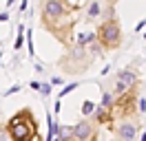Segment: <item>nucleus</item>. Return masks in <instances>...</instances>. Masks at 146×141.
Returning <instances> with one entry per match:
<instances>
[{
	"mask_svg": "<svg viewBox=\"0 0 146 141\" xmlns=\"http://www.w3.org/2000/svg\"><path fill=\"white\" fill-rule=\"evenodd\" d=\"M98 137H100V123L93 117H82L78 123L71 126V139L91 141V139H98Z\"/></svg>",
	"mask_w": 146,
	"mask_h": 141,
	"instance_id": "obj_7",
	"label": "nucleus"
},
{
	"mask_svg": "<svg viewBox=\"0 0 146 141\" xmlns=\"http://www.w3.org/2000/svg\"><path fill=\"white\" fill-rule=\"evenodd\" d=\"M13 2H16V0H7V7H11V5H13Z\"/></svg>",
	"mask_w": 146,
	"mask_h": 141,
	"instance_id": "obj_23",
	"label": "nucleus"
},
{
	"mask_svg": "<svg viewBox=\"0 0 146 141\" xmlns=\"http://www.w3.org/2000/svg\"><path fill=\"white\" fill-rule=\"evenodd\" d=\"M93 110H95V104H93L91 99H86V101H82V117H91Z\"/></svg>",
	"mask_w": 146,
	"mask_h": 141,
	"instance_id": "obj_12",
	"label": "nucleus"
},
{
	"mask_svg": "<svg viewBox=\"0 0 146 141\" xmlns=\"http://www.w3.org/2000/svg\"><path fill=\"white\" fill-rule=\"evenodd\" d=\"M144 38H146V33H144Z\"/></svg>",
	"mask_w": 146,
	"mask_h": 141,
	"instance_id": "obj_24",
	"label": "nucleus"
},
{
	"mask_svg": "<svg viewBox=\"0 0 146 141\" xmlns=\"http://www.w3.org/2000/svg\"><path fill=\"white\" fill-rule=\"evenodd\" d=\"M5 126H7L9 139H18V141L40 139L38 121H36V117H33V110H31V108H20V110L13 115Z\"/></svg>",
	"mask_w": 146,
	"mask_h": 141,
	"instance_id": "obj_3",
	"label": "nucleus"
},
{
	"mask_svg": "<svg viewBox=\"0 0 146 141\" xmlns=\"http://www.w3.org/2000/svg\"><path fill=\"white\" fill-rule=\"evenodd\" d=\"M62 82H64L62 77H53V79H51V86H60V84H62Z\"/></svg>",
	"mask_w": 146,
	"mask_h": 141,
	"instance_id": "obj_17",
	"label": "nucleus"
},
{
	"mask_svg": "<svg viewBox=\"0 0 146 141\" xmlns=\"http://www.w3.org/2000/svg\"><path fill=\"white\" fill-rule=\"evenodd\" d=\"M113 101H115V95H113L111 90H104V88H102V104H100V106L111 108V106H113Z\"/></svg>",
	"mask_w": 146,
	"mask_h": 141,
	"instance_id": "obj_10",
	"label": "nucleus"
},
{
	"mask_svg": "<svg viewBox=\"0 0 146 141\" xmlns=\"http://www.w3.org/2000/svg\"><path fill=\"white\" fill-rule=\"evenodd\" d=\"M25 44V24H18V35H16V42H13V49L20 51Z\"/></svg>",
	"mask_w": 146,
	"mask_h": 141,
	"instance_id": "obj_11",
	"label": "nucleus"
},
{
	"mask_svg": "<svg viewBox=\"0 0 146 141\" xmlns=\"http://www.w3.org/2000/svg\"><path fill=\"white\" fill-rule=\"evenodd\" d=\"M91 117L100 123V126H111V123H113V113H111V108H104V106H95V110H93Z\"/></svg>",
	"mask_w": 146,
	"mask_h": 141,
	"instance_id": "obj_9",
	"label": "nucleus"
},
{
	"mask_svg": "<svg viewBox=\"0 0 146 141\" xmlns=\"http://www.w3.org/2000/svg\"><path fill=\"white\" fill-rule=\"evenodd\" d=\"M40 26L60 44L69 46L73 42L75 7L69 5V0H40Z\"/></svg>",
	"mask_w": 146,
	"mask_h": 141,
	"instance_id": "obj_1",
	"label": "nucleus"
},
{
	"mask_svg": "<svg viewBox=\"0 0 146 141\" xmlns=\"http://www.w3.org/2000/svg\"><path fill=\"white\" fill-rule=\"evenodd\" d=\"M95 62V55H93L91 51H89V46L82 42H71L69 46H66V51H64V55L58 60V66L62 69L64 75H82V73H86V70L91 69V64Z\"/></svg>",
	"mask_w": 146,
	"mask_h": 141,
	"instance_id": "obj_2",
	"label": "nucleus"
},
{
	"mask_svg": "<svg viewBox=\"0 0 146 141\" xmlns=\"http://www.w3.org/2000/svg\"><path fill=\"white\" fill-rule=\"evenodd\" d=\"M137 101H139V84H137V86H131L126 93H122V95L115 97V101L111 106L113 121H115V119H122V117H135V115H139Z\"/></svg>",
	"mask_w": 146,
	"mask_h": 141,
	"instance_id": "obj_5",
	"label": "nucleus"
},
{
	"mask_svg": "<svg viewBox=\"0 0 146 141\" xmlns=\"http://www.w3.org/2000/svg\"><path fill=\"white\" fill-rule=\"evenodd\" d=\"M40 84H42V82H36V79H33V82H31V84H29V86L33 88V90H40Z\"/></svg>",
	"mask_w": 146,
	"mask_h": 141,
	"instance_id": "obj_21",
	"label": "nucleus"
},
{
	"mask_svg": "<svg viewBox=\"0 0 146 141\" xmlns=\"http://www.w3.org/2000/svg\"><path fill=\"white\" fill-rule=\"evenodd\" d=\"M144 24H146L144 20H142V22H137V26H135V31H142V29H144Z\"/></svg>",
	"mask_w": 146,
	"mask_h": 141,
	"instance_id": "obj_22",
	"label": "nucleus"
},
{
	"mask_svg": "<svg viewBox=\"0 0 146 141\" xmlns=\"http://www.w3.org/2000/svg\"><path fill=\"white\" fill-rule=\"evenodd\" d=\"M95 33H98V42L102 44L104 51H117L119 46H122V40H124L122 24H119V20L115 16L102 20L100 24H98V29H95Z\"/></svg>",
	"mask_w": 146,
	"mask_h": 141,
	"instance_id": "obj_4",
	"label": "nucleus"
},
{
	"mask_svg": "<svg viewBox=\"0 0 146 141\" xmlns=\"http://www.w3.org/2000/svg\"><path fill=\"white\" fill-rule=\"evenodd\" d=\"M16 90H20V84H16V86H11L9 90H7V93H5V95H13V93H16Z\"/></svg>",
	"mask_w": 146,
	"mask_h": 141,
	"instance_id": "obj_18",
	"label": "nucleus"
},
{
	"mask_svg": "<svg viewBox=\"0 0 146 141\" xmlns=\"http://www.w3.org/2000/svg\"><path fill=\"white\" fill-rule=\"evenodd\" d=\"M115 79H119V82H124L128 88L131 86H137L139 84V73H137L133 66H126V69L117 70V75H115Z\"/></svg>",
	"mask_w": 146,
	"mask_h": 141,
	"instance_id": "obj_8",
	"label": "nucleus"
},
{
	"mask_svg": "<svg viewBox=\"0 0 146 141\" xmlns=\"http://www.w3.org/2000/svg\"><path fill=\"white\" fill-rule=\"evenodd\" d=\"M139 115L135 117H122V119H115V121L111 123L109 128L113 132V137L115 139H135L137 132H139V119H137Z\"/></svg>",
	"mask_w": 146,
	"mask_h": 141,
	"instance_id": "obj_6",
	"label": "nucleus"
},
{
	"mask_svg": "<svg viewBox=\"0 0 146 141\" xmlns=\"http://www.w3.org/2000/svg\"><path fill=\"white\" fill-rule=\"evenodd\" d=\"M2 137H9V134H7V126L0 123V139H2Z\"/></svg>",
	"mask_w": 146,
	"mask_h": 141,
	"instance_id": "obj_19",
	"label": "nucleus"
},
{
	"mask_svg": "<svg viewBox=\"0 0 146 141\" xmlns=\"http://www.w3.org/2000/svg\"><path fill=\"white\" fill-rule=\"evenodd\" d=\"M27 49H29V55H33V35H31V31L27 33Z\"/></svg>",
	"mask_w": 146,
	"mask_h": 141,
	"instance_id": "obj_14",
	"label": "nucleus"
},
{
	"mask_svg": "<svg viewBox=\"0 0 146 141\" xmlns=\"http://www.w3.org/2000/svg\"><path fill=\"white\" fill-rule=\"evenodd\" d=\"M137 108H139V115L146 113V99L144 97H139V101H137Z\"/></svg>",
	"mask_w": 146,
	"mask_h": 141,
	"instance_id": "obj_15",
	"label": "nucleus"
},
{
	"mask_svg": "<svg viewBox=\"0 0 146 141\" xmlns=\"http://www.w3.org/2000/svg\"><path fill=\"white\" fill-rule=\"evenodd\" d=\"M40 93H42V95H49V93H51V84H40Z\"/></svg>",
	"mask_w": 146,
	"mask_h": 141,
	"instance_id": "obj_16",
	"label": "nucleus"
},
{
	"mask_svg": "<svg viewBox=\"0 0 146 141\" xmlns=\"http://www.w3.org/2000/svg\"><path fill=\"white\" fill-rule=\"evenodd\" d=\"M7 20H9V11H2L0 13V22H7Z\"/></svg>",
	"mask_w": 146,
	"mask_h": 141,
	"instance_id": "obj_20",
	"label": "nucleus"
},
{
	"mask_svg": "<svg viewBox=\"0 0 146 141\" xmlns=\"http://www.w3.org/2000/svg\"><path fill=\"white\" fill-rule=\"evenodd\" d=\"M80 86V84H78V82H73V84H69V86H64L62 90H60V99H62L64 95H69V93H71V90H75V88Z\"/></svg>",
	"mask_w": 146,
	"mask_h": 141,
	"instance_id": "obj_13",
	"label": "nucleus"
}]
</instances>
